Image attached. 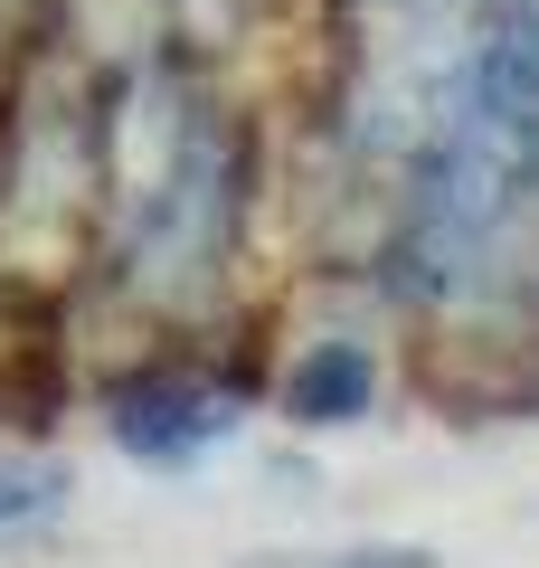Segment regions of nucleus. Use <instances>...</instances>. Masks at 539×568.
I'll list each match as a JSON object with an SVG mask.
<instances>
[{"instance_id": "obj_1", "label": "nucleus", "mask_w": 539, "mask_h": 568, "mask_svg": "<svg viewBox=\"0 0 539 568\" xmlns=\"http://www.w3.org/2000/svg\"><path fill=\"white\" fill-rule=\"evenodd\" d=\"M265 123L209 48H95V256L85 304L123 323V351L227 342L256 304Z\"/></svg>"}, {"instance_id": "obj_2", "label": "nucleus", "mask_w": 539, "mask_h": 568, "mask_svg": "<svg viewBox=\"0 0 539 568\" xmlns=\"http://www.w3.org/2000/svg\"><path fill=\"white\" fill-rule=\"evenodd\" d=\"M359 275L445 361H492L482 398H501V369H530L539 388V0H482L445 95L369 209Z\"/></svg>"}, {"instance_id": "obj_3", "label": "nucleus", "mask_w": 539, "mask_h": 568, "mask_svg": "<svg viewBox=\"0 0 539 568\" xmlns=\"http://www.w3.org/2000/svg\"><path fill=\"white\" fill-rule=\"evenodd\" d=\"M227 342H152L123 351V369L104 379V436L123 465L142 474H200L246 436V417L265 407V379L246 361H218Z\"/></svg>"}, {"instance_id": "obj_4", "label": "nucleus", "mask_w": 539, "mask_h": 568, "mask_svg": "<svg viewBox=\"0 0 539 568\" xmlns=\"http://www.w3.org/2000/svg\"><path fill=\"white\" fill-rule=\"evenodd\" d=\"M388 398V361L369 332H313V342L284 351L275 369V417L294 436H340V426H369Z\"/></svg>"}, {"instance_id": "obj_5", "label": "nucleus", "mask_w": 539, "mask_h": 568, "mask_svg": "<svg viewBox=\"0 0 539 568\" xmlns=\"http://www.w3.org/2000/svg\"><path fill=\"white\" fill-rule=\"evenodd\" d=\"M265 0H152V29L142 39H180V48H209V58H227V48L256 29Z\"/></svg>"}, {"instance_id": "obj_6", "label": "nucleus", "mask_w": 539, "mask_h": 568, "mask_svg": "<svg viewBox=\"0 0 539 568\" xmlns=\"http://www.w3.org/2000/svg\"><path fill=\"white\" fill-rule=\"evenodd\" d=\"M67 511V465H39V455H0V540L58 521Z\"/></svg>"}, {"instance_id": "obj_7", "label": "nucleus", "mask_w": 539, "mask_h": 568, "mask_svg": "<svg viewBox=\"0 0 539 568\" xmlns=\"http://www.w3.org/2000/svg\"><path fill=\"white\" fill-rule=\"evenodd\" d=\"M246 568H436V549H407V540H359V549H313V559H246Z\"/></svg>"}, {"instance_id": "obj_8", "label": "nucleus", "mask_w": 539, "mask_h": 568, "mask_svg": "<svg viewBox=\"0 0 539 568\" xmlns=\"http://www.w3.org/2000/svg\"><path fill=\"white\" fill-rule=\"evenodd\" d=\"M39 20H48V0H0V39H10V48H20Z\"/></svg>"}, {"instance_id": "obj_9", "label": "nucleus", "mask_w": 539, "mask_h": 568, "mask_svg": "<svg viewBox=\"0 0 539 568\" xmlns=\"http://www.w3.org/2000/svg\"><path fill=\"white\" fill-rule=\"evenodd\" d=\"M530 342H539V304H530Z\"/></svg>"}, {"instance_id": "obj_10", "label": "nucleus", "mask_w": 539, "mask_h": 568, "mask_svg": "<svg viewBox=\"0 0 539 568\" xmlns=\"http://www.w3.org/2000/svg\"><path fill=\"white\" fill-rule=\"evenodd\" d=\"M0 58H10V39H0Z\"/></svg>"}]
</instances>
